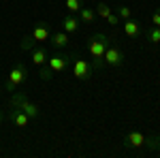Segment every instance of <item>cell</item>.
<instances>
[{
  "instance_id": "1",
  "label": "cell",
  "mask_w": 160,
  "mask_h": 158,
  "mask_svg": "<svg viewBox=\"0 0 160 158\" xmlns=\"http://www.w3.org/2000/svg\"><path fill=\"white\" fill-rule=\"evenodd\" d=\"M109 37L107 34H102V32H96L94 37L88 41V54H90V58H92V69H102V56H105V49L109 47Z\"/></svg>"
},
{
  "instance_id": "2",
  "label": "cell",
  "mask_w": 160,
  "mask_h": 158,
  "mask_svg": "<svg viewBox=\"0 0 160 158\" xmlns=\"http://www.w3.org/2000/svg\"><path fill=\"white\" fill-rule=\"evenodd\" d=\"M49 37H51V28L47 22H38L34 24V30L24 37L22 41V49H32V45H45V43H49Z\"/></svg>"
},
{
  "instance_id": "3",
  "label": "cell",
  "mask_w": 160,
  "mask_h": 158,
  "mask_svg": "<svg viewBox=\"0 0 160 158\" xmlns=\"http://www.w3.org/2000/svg\"><path fill=\"white\" fill-rule=\"evenodd\" d=\"M26 79H28V69H26L24 62H17L11 71L7 73V81H4L7 92H15V90H19V88L26 84Z\"/></svg>"
},
{
  "instance_id": "4",
  "label": "cell",
  "mask_w": 160,
  "mask_h": 158,
  "mask_svg": "<svg viewBox=\"0 0 160 158\" xmlns=\"http://www.w3.org/2000/svg\"><path fill=\"white\" fill-rule=\"evenodd\" d=\"M71 71H73L75 79H79V81H88L90 77H92V64L86 60V58H81V56H77V54H71Z\"/></svg>"
},
{
  "instance_id": "5",
  "label": "cell",
  "mask_w": 160,
  "mask_h": 158,
  "mask_svg": "<svg viewBox=\"0 0 160 158\" xmlns=\"http://www.w3.org/2000/svg\"><path fill=\"white\" fill-rule=\"evenodd\" d=\"M11 107H17V109H22L24 113H28L32 120H37L38 115H41V109H38V105H37V103H32V100L26 96V94H15V92H13V96H11Z\"/></svg>"
},
{
  "instance_id": "6",
  "label": "cell",
  "mask_w": 160,
  "mask_h": 158,
  "mask_svg": "<svg viewBox=\"0 0 160 158\" xmlns=\"http://www.w3.org/2000/svg\"><path fill=\"white\" fill-rule=\"evenodd\" d=\"M45 66L51 73H64L71 66V56H66V54H51L47 58V62H45Z\"/></svg>"
},
{
  "instance_id": "7",
  "label": "cell",
  "mask_w": 160,
  "mask_h": 158,
  "mask_svg": "<svg viewBox=\"0 0 160 158\" xmlns=\"http://www.w3.org/2000/svg\"><path fill=\"white\" fill-rule=\"evenodd\" d=\"M102 62H105V66H113V69H118V66H122V64H124V51L118 47V45L109 43V47L105 49Z\"/></svg>"
},
{
  "instance_id": "8",
  "label": "cell",
  "mask_w": 160,
  "mask_h": 158,
  "mask_svg": "<svg viewBox=\"0 0 160 158\" xmlns=\"http://www.w3.org/2000/svg\"><path fill=\"white\" fill-rule=\"evenodd\" d=\"M9 118H11V122L17 128H28V126H30V120H32L28 113H24V111L17 109V107H13V109L9 111Z\"/></svg>"
},
{
  "instance_id": "9",
  "label": "cell",
  "mask_w": 160,
  "mask_h": 158,
  "mask_svg": "<svg viewBox=\"0 0 160 158\" xmlns=\"http://www.w3.org/2000/svg\"><path fill=\"white\" fill-rule=\"evenodd\" d=\"M47 58H49V51L43 47V45L30 49V60H32V64H34V66H43V64L47 62Z\"/></svg>"
},
{
  "instance_id": "10",
  "label": "cell",
  "mask_w": 160,
  "mask_h": 158,
  "mask_svg": "<svg viewBox=\"0 0 160 158\" xmlns=\"http://www.w3.org/2000/svg\"><path fill=\"white\" fill-rule=\"evenodd\" d=\"M122 28H124V34L128 38H137V37H141V24L137 22V19H124V24H122Z\"/></svg>"
},
{
  "instance_id": "11",
  "label": "cell",
  "mask_w": 160,
  "mask_h": 158,
  "mask_svg": "<svg viewBox=\"0 0 160 158\" xmlns=\"http://www.w3.org/2000/svg\"><path fill=\"white\" fill-rule=\"evenodd\" d=\"M126 145L128 147H145V135L139 133V130H130L126 135Z\"/></svg>"
},
{
  "instance_id": "12",
  "label": "cell",
  "mask_w": 160,
  "mask_h": 158,
  "mask_svg": "<svg viewBox=\"0 0 160 158\" xmlns=\"http://www.w3.org/2000/svg\"><path fill=\"white\" fill-rule=\"evenodd\" d=\"M68 37H71V34H66L64 30H60V32H51V37H49L51 47H56V49L68 47Z\"/></svg>"
},
{
  "instance_id": "13",
  "label": "cell",
  "mask_w": 160,
  "mask_h": 158,
  "mask_svg": "<svg viewBox=\"0 0 160 158\" xmlns=\"http://www.w3.org/2000/svg\"><path fill=\"white\" fill-rule=\"evenodd\" d=\"M62 30H64L66 34H75V32L79 30V19L73 17V15H66L64 22H62Z\"/></svg>"
},
{
  "instance_id": "14",
  "label": "cell",
  "mask_w": 160,
  "mask_h": 158,
  "mask_svg": "<svg viewBox=\"0 0 160 158\" xmlns=\"http://www.w3.org/2000/svg\"><path fill=\"white\" fill-rule=\"evenodd\" d=\"M79 19L86 22V24H92V22L96 19V11H94L92 7H81V11H79Z\"/></svg>"
},
{
  "instance_id": "15",
  "label": "cell",
  "mask_w": 160,
  "mask_h": 158,
  "mask_svg": "<svg viewBox=\"0 0 160 158\" xmlns=\"http://www.w3.org/2000/svg\"><path fill=\"white\" fill-rule=\"evenodd\" d=\"M94 11H96V17H100V19H107L111 13H113V11H111V7L107 4V2H98Z\"/></svg>"
},
{
  "instance_id": "16",
  "label": "cell",
  "mask_w": 160,
  "mask_h": 158,
  "mask_svg": "<svg viewBox=\"0 0 160 158\" xmlns=\"http://www.w3.org/2000/svg\"><path fill=\"white\" fill-rule=\"evenodd\" d=\"M148 41L149 43H154V45H158L160 43V28L158 26H152L148 30Z\"/></svg>"
},
{
  "instance_id": "17",
  "label": "cell",
  "mask_w": 160,
  "mask_h": 158,
  "mask_svg": "<svg viewBox=\"0 0 160 158\" xmlns=\"http://www.w3.org/2000/svg\"><path fill=\"white\" fill-rule=\"evenodd\" d=\"M64 4H66L68 13H79L83 7V0H64Z\"/></svg>"
},
{
  "instance_id": "18",
  "label": "cell",
  "mask_w": 160,
  "mask_h": 158,
  "mask_svg": "<svg viewBox=\"0 0 160 158\" xmlns=\"http://www.w3.org/2000/svg\"><path fill=\"white\" fill-rule=\"evenodd\" d=\"M130 15H132V11H130V7H118V17L120 19H130Z\"/></svg>"
},
{
  "instance_id": "19",
  "label": "cell",
  "mask_w": 160,
  "mask_h": 158,
  "mask_svg": "<svg viewBox=\"0 0 160 158\" xmlns=\"http://www.w3.org/2000/svg\"><path fill=\"white\" fill-rule=\"evenodd\" d=\"M38 77H41L43 81H47V79L51 77V71L47 69V66H45V64H43V69H41V73H38Z\"/></svg>"
},
{
  "instance_id": "20",
  "label": "cell",
  "mask_w": 160,
  "mask_h": 158,
  "mask_svg": "<svg viewBox=\"0 0 160 158\" xmlns=\"http://www.w3.org/2000/svg\"><path fill=\"white\" fill-rule=\"evenodd\" d=\"M105 22H109L111 26H118V24H120V17H118V13H111L109 17L105 19Z\"/></svg>"
},
{
  "instance_id": "21",
  "label": "cell",
  "mask_w": 160,
  "mask_h": 158,
  "mask_svg": "<svg viewBox=\"0 0 160 158\" xmlns=\"http://www.w3.org/2000/svg\"><path fill=\"white\" fill-rule=\"evenodd\" d=\"M152 24H154V26H158V28H160V9H158V11H154V13H152Z\"/></svg>"
},
{
  "instance_id": "22",
  "label": "cell",
  "mask_w": 160,
  "mask_h": 158,
  "mask_svg": "<svg viewBox=\"0 0 160 158\" xmlns=\"http://www.w3.org/2000/svg\"><path fill=\"white\" fill-rule=\"evenodd\" d=\"M0 122H2V111H0Z\"/></svg>"
},
{
  "instance_id": "23",
  "label": "cell",
  "mask_w": 160,
  "mask_h": 158,
  "mask_svg": "<svg viewBox=\"0 0 160 158\" xmlns=\"http://www.w3.org/2000/svg\"><path fill=\"white\" fill-rule=\"evenodd\" d=\"M156 150H160V141H158V147H156Z\"/></svg>"
}]
</instances>
